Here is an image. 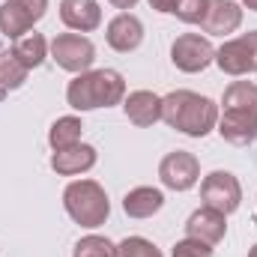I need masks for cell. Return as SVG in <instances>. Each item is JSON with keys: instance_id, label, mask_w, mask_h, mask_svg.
<instances>
[{"instance_id": "obj_1", "label": "cell", "mask_w": 257, "mask_h": 257, "mask_svg": "<svg viewBox=\"0 0 257 257\" xmlns=\"http://www.w3.org/2000/svg\"><path fill=\"white\" fill-rule=\"evenodd\" d=\"M218 135L233 147H248L257 141V84L233 81L221 96Z\"/></svg>"}, {"instance_id": "obj_2", "label": "cell", "mask_w": 257, "mask_h": 257, "mask_svg": "<svg viewBox=\"0 0 257 257\" xmlns=\"http://www.w3.org/2000/svg\"><path fill=\"white\" fill-rule=\"evenodd\" d=\"M162 120L189 138H206L218 126V105L192 90H174L162 99Z\"/></svg>"}, {"instance_id": "obj_3", "label": "cell", "mask_w": 257, "mask_h": 257, "mask_svg": "<svg viewBox=\"0 0 257 257\" xmlns=\"http://www.w3.org/2000/svg\"><path fill=\"white\" fill-rule=\"evenodd\" d=\"M126 99V81L117 69H90L69 81L66 102L75 111H96L114 108Z\"/></svg>"}, {"instance_id": "obj_4", "label": "cell", "mask_w": 257, "mask_h": 257, "mask_svg": "<svg viewBox=\"0 0 257 257\" xmlns=\"http://www.w3.org/2000/svg\"><path fill=\"white\" fill-rule=\"evenodd\" d=\"M63 206L69 218L81 227H102L111 215V200L105 189L96 180H75L69 183L63 192Z\"/></svg>"}, {"instance_id": "obj_5", "label": "cell", "mask_w": 257, "mask_h": 257, "mask_svg": "<svg viewBox=\"0 0 257 257\" xmlns=\"http://www.w3.org/2000/svg\"><path fill=\"white\" fill-rule=\"evenodd\" d=\"M215 66L224 75H254L257 72V30H248L236 39H227L221 48H215Z\"/></svg>"}, {"instance_id": "obj_6", "label": "cell", "mask_w": 257, "mask_h": 257, "mask_svg": "<svg viewBox=\"0 0 257 257\" xmlns=\"http://www.w3.org/2000/svg\"><path fill=\"white\" fill-rule=\"evenodd\" d=\"M200 200H203V206L230 215L242 203V186L230 171H212L200 183Z\"/></svg>"}, {"instance_id": "obj_7", "label": "cell", "mask_w": 257, "mask_h": 257, "mask_svg": "<svg viewBox=\"0 0 257 257\" xmlns=\"http://www.w3.org/2000/svg\"><path fill=\"white\" fill-rule=\"evenodd\" d=\"M51 57L60 69L81 75V72H90V66L96 63V45L81 33H60L51 42Z\"/></svg>"}, {"instance_id": "obj_8", "label": "cell", "mask_w": 257, "mask_h": 257, "mask_svg": "<svg viewBox=\"0 0 257 257\" xmlns=\"http://www.w3.org/2000/svg\"><path fill=\"white\" fill-rule=\"evenodd\" d=\"M48 12V0H6L0 3V33L6 39H18L33 30Z\"/></svg>"}, {"instance_id": "obj_9", "label": "cell", "mask_w": 257, "mask_h": 257, "mask_svg": "<svg viewBox=\"0 0 257 257\" xmlns=\"http://www.w3.org/2000/svg\"><path fill=\"white\" fill-rule=\"evenodd\" d=\"M171 63L186 75H197L209 63H215V48L200 33H180L171 45Z\"/></svg>"}, {"instance_id": "obj_10", "label": "cell", "mask_w": 257, "mask_h": 257, "mask_svg": "<svg viewBox=\"0 0 257 257\" xmlns=\"http://www.w3.org/2000/svg\"><path fill=\"white\" fill-rule=\"evenodd\" d=\"M159 180L171 192H189L200 180V162L189 150H174L159 162Z\"/></svg>"}, {"instance_id": "obj_11", "label": "cell", "mask_w": 257, "mask_h": 257, "mask_svg": "<svg viewBox=\"0 0 257 257\" xmlns=\"http://www.w3.org/2000/svg\"><path fill=\"white\" fill-rule=\"evenodd\" d=\"M242 24V6L236 0H209L200 30L206 36H230Z\"/></svg>"}, {"instance_id": "obj_12", "label": "cell", "mask_w": 257, "mask_h": 257, "mask_svg": "<svg viewBox=\"0 0 257 257\" xmlns=\"http://www.w3.org/2000/svg\"><path fill=\"white\" fill-rule=\"evenodd\" d=\"M227 233V215L218 212V209H209V206H200L194 209L186 221V236L200 239L206 245H218Z\"/></svg>"}, {"instance_id": "obj_13", "label": "cell", "mask_w": 257, "mask_h": 257, "mask_svg": "<svg viewBox=\"0 0 257 257\" xmlns=\"http://www.w3.org/2000/svg\"><path fill=\"white\" fill-rule=\"evenodd\" d=\"M105 39H108V45H111L114 51L128 54V51L141 48V42H144V24H141L138 15H132V12H120V15H114V18L108 21Z\"/></svg>"}, {"instance_id": "obj_14", "label": "cell", "mask_w": 257, "mask_h": 257, "mask_svg": "<svg viewBox=\"0 0 257 257\" xmlns=\"http://www.w3.org/2000/svg\"><path fill=\"white\" fill-rule=\"evenodd\" d=\"M123 111L128 123H135L138 128H150L162 120V96H156L153 90H132L123 99Z\"/></svg>"}, {"instance_id": "obj_15", "label": "cell", "mask_w": 257, "mask_h": 257, "mask_svg": "<svg viewBox=\"0 0 257 257\" xmlns=\"http://www.w3.org/2000/svg\"><path fill=\"white\" fill-rule=\"evenodd\" d=\"M96 147L90 144H75V147H66V150H54L51 153V171L57 177H78V174H87L93 165H96Z\"/></svg>"}, {"instance_id": "obj_16", "label": "cell", "mask_w": 257, "mask_h": 257, "mask_svg": "<svg viewBox=\"0 0 257 257\" xmlns=\"http://www.w3.org/2000/svg\"><path fill=\"white\" fill-rule=\"evenodd\" d=\"M60 21L75 33H93L102 24V9L96 0H60Z\"/></svg>"}, {"instance_id": "obj_17", "label": "cell", "mask_w": 257, "mask_h": 257, "mask_svg": "<svg viewBox=\"0 0 257 257\" xmlns=\"http://www.w3.org/2000/svg\"><path fill=\"white\" fill-rule=\"evenodd\" d=\"M162 206H165V194L153 186H138L123 197V212L128 218H153Z\"/></svg>"}, {"instance_id": "obj_18", "label": "cell", "mask_w": 257, "mask_h": 257, "mask_svg": "<svg viewBox=\"0 0 257 257\" xmlns=\"http://www.w3.org/2000/svg\"><path fill=\"white\" fill-rule=\"evenodd\" d=\"M12 54L27 66V69H39V66L45 63V57H48V42H45L42 33L33 30V33H24V36L15 39Z\"/></svg>"}, {"instance_id": "obj_19", "label": "cell", "mask_w": 257, "mask_h": 257, "mask_svg": "<svg viewBox=\"0 0 257 257\" xmlns=\"http://www.w3.org/2000/svg\"><path fill=\"white\" fill-rule=\"evenodd\" d=\"M27 75H30V69L12 51H0V96H9L12 90H21L27 84Z\"/></svg>"}, {"instance_id": "obj_20", "label": "cell", "mask_w": 257, "mask_h": 257, "mask_svg": "<svg viewBox=\"0 0 257 257\" xmlns=\"http://www.w3.org/2000/svg\"><path fill=\"white\" fill-rule=\"evenodd\" d=\"M81 132H84L81 117H57L48 128V144H51V150L75 147V144H81Z\"/></svg>"}, {"instance_id": "obj_21", "label": "cell", "mask_w": 257, "mask_h": 257, "mask_svg": "<svg viewBox=\"0 0 257 257\" xmlns=\"http://www.w3.org/2000/svg\"><path fill=\"white\" fill-rule=\"evenodd\" d=\"M72 257H117V245H114L108 236L90 233V236H84V239L75 242Z\"/></svg>"}, {"instance_id": "obj_22", "label": "cell", "mask_w": 257, "mask_h": 257, "mask_svg": "<svg viewBox=\"0 0 257 257\" xmlns=\"http://www.w3.org/2000/svg\"><path fill=\"white\" fill-rule=\"evenodd\" d=\"M117 257H165L156 242H150L147 236H126L117 245Z\"/></svg>"}, {"instance_id": "obj_23", "label": "cell", "mask_w": 257, "mask_h": 257, "mask_svg": "<svg viewBox=\"0 0 257 257\" xmlns=\"http://www.w3.org/2000/svg\"><path fill=\"white\" fill-rule=\"evenodd\" d=\"M206 6H209V0H177L171 15H177L186 24H200L206 15Z\"/></svg>"}, {"instance_id": "obj_24", "label": "cell", "mask_w": 257, "mask_h": 257, "mask_svg": "<svg viewBox=\"0 0 257 257\" xmlns=\"http://www.w3.org/2000/svg\"><path fill=\"white\" fill-rule=\"evenodd\" d=\"M171 257H212V245H206V242H200V239L186 236V239H180V242L174 245Z\"/></svg>"}, {"instance_id": "obj_25", "label": "cell", "mask_w": 257, "mask_h": 257, "mask_svg": "<svg viewBox=\"0 0 257 257\" xmlns=\"http://www.w3.org/2000/svg\"><path fill=\"white\" fill-rule=\"evenodd\" d=\"M147 3H150V6H153L156 12H165V15H171V12H174V3H177V0H147Z\"/></svg>"}, {"instance_id": "obj_26", "label": "cell", "mask_w": 257, "mask_h": 257, "mask_svg": "<svg viewBox=\"0 0 257 257\" xmlns=\"http://www.w3.org/2000/svg\"><path fill=\"white\" fill-rule=\"evenodd\" d=\"M108 3H111V6H117V9H123V12H126V9H135V3H138V0H108Z\"/></svg>"}, {"instance_id": "obj_27", "label": "cell", "mask_w": 257, "mask_h": 257, "mask_svg": "<svg viewBox=\"0 0 257 257\" xmlns=\"http://www.w3.org/2000/svg\"><path fill=\"white\" fill-rule=\"evenodd\" d=\"M242 6H245V9H251V12H257V0H242Z\"/></svg>"}, {"instance_id": "obj_28", "label": "cell", "mask_w": 257, "mask_h": 257, "mask_svg": "<svg viewBox=\"0 0 257 257\" xmlns=\"http://www.w3.org/2000/svg\"><path fill=\"white\" fill-rule=\"evenodd\" d=\"M248 257H257V242L251 245V248H248Z\"/></svg>"}, {"instance_id": "obj_29", "label": "cell", "mask_w": 257, "mask_h": 257, "mask_svg": "<svg viewBox=\"0 0 257 257\" xmlns=\"http://www.w3.org/2000/svg\"><path fill=\"white\" fill-rule=\"evenodd\" d=\"M0 99H3V96H0Z\"/></svg>"}]
</instances>
